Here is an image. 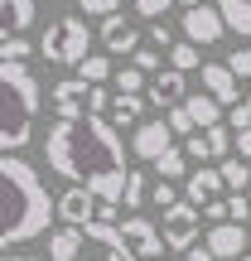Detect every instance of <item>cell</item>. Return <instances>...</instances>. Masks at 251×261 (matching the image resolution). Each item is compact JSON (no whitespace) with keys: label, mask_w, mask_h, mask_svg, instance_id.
Returning a JSON list of instances; mask_svg holds the SVG:
<instances>
[{"label":"cell","mask_w":251,"mask_h":261,"mask_svg":"<svg viewBox=\"0 0 251 261\" xmlns=\"http://www.w3.org/2000/svg\"><path fill=\"white\" fill-rule=\"evenodd\" d=\"M184 261H217V256H213V247L203 242V247H193V252H184Z\"/></svg>","instance_id":"40"},{"label":"cell","mask_w":251,"mask_h":261,"mask_svg":"<svg viewBox=\"0 0 251 261\" xmlns=\"http://www.w3.org/2000/svg\"><path fill=\"white\" fill-rule=\"evenodd\" d=\"M227 68H232L237 77H251V48L242 44V48H232V58H227Z\"/></svg>","instance_id":"31"},{"label":"cell","mask_w":251,"mask_h":261,"mask_svg":"<svg viewBox=\"0 0 251 261\" xmlns=\"http://www.w3.org/2000/svg\"><path fill=\"white\" fill-rule=\"evenodd\" d=\"M135 68H140V73H155V68H159V54H155V48H140V54H135Z\"/></svg>","instance_id":"38"},{"label":"cell","mask_w":251,"mask_h":261,"mask_svg":"<svg viewBox=\"0 0 251 261\" xmlns=\"http://www.w3.org/2000/svg\"><path fill=\"white\" fill-rule=\"evenodd\" d=\"M0 247H24L34 237L48 232V223L58 218V198H48L44 179L29 160L0 155Z\"/></svg>","instance_id":"2"},{"label":"cell","mask_w":251,"mask_h":261,"mask_svg":"<svg viewBox=\"0 0 251 261\" xmlns=\"http://www.w3.org/2000/svg\"><path fill=\"white\" fill-rule=\"evenodd\" d=\"M217 10H222V19H227V34L251 39V0H217Z\"/></svg>","instance_id":"18"},{"label":"cell","mask_w":251,"mask_h":261,"mask_svg":"<svg viewBox=\"0 0 251 261\" xmlns=\"http://www.w3.org/2000/svg\"><path fill=\"white\" fill-rule=\"evenodd\" d=\"M208 247L217 261H242V252H251V232L246 223H217L208 227Z\"/></svg>","instance_id":"12"},{"label":"cell","mask_w":251,"mask_h":261,"mask_svg":"<svg viewBox=\"0 0 251 261\" xmlns=\"http://www.w3.org/2000/svg\"><path fill=\"white\" fill-rule=\"evenodd\" d=\"M169 145H174V126H169V121H140L135 136H130V155H135V160H150V165H155Z\"/></svg>","instance_id":"11"},{"label":"cell","mask_w":251,"mask_h":261,"mask_svg":"<svg viewBox=\"0 0 251 261\" xmlns=\"http://www.w3.org/2000/svg\"><path fill=\"white\" fill-rule=\"evenodd\" d=\"M77 77H82V83H92V87H102L106 77H116V73H111V58H106V54H92L82 68H77Z\"/></svg>","instance_id":"24"},{"label":"cell","mask_w":251,"mask_h":261,"mask_svg":"<svg viewBox=\"0 0 251 261\" xmlns=\"http://www.w3.org/2000/svg\"><path fill=\"white\" fill-rule=\"evenodd\" d=\"M121 242L130 247V256L135 261H164V232H159V223H150V218H140V213H130L126 223H121Z\"/></svg>","instance_id":"7"},{"label":"cell","mask_w":251,"mask_h":261,"mask_svg":"<svg viewBox=\"0 0 251 261\" xmlns=\"http://www.w3.org/2000/svg\"><path fill=\"white\" fill-rule=\"evenodd\" d=\"M39 77L29 73V63H0V155H19L34 136L39 116Z\"/></svg>","instance_id":"3"},{"label":"cell","mask_w":251,"mask_h":261,"mask_svg":"<svg viewBox=\"0 0 251 261\" xmlns=\"http://www.w3.org/2000/svg\"><path fill=\"white\" fill-rule=\"evenodd\" d=\"M48 261H135V256L121 242L116 223H87L48 232Z\"/></svg>","instance_id":"4"},{"label":"cell","mask_w":251,"mask_h":261,"mask_svg":"<svg viewBox=\"0 0 251 261\" xmlns=\"http://www.w3.org/2000/svg\"><path fill=\"white\" fill-rule=\"evenodd\" d=\"M169 68H179V73H193V68H203V48L188 44V39H184V44H174V48H169Z\"/></svg>","instance_id":"21"},{"label":"cell","mask_w":251,"mask_h":261,"mask_svg":"<svg viewBox=\"0 0 251 261\" xmlns=\"http://www.w3.org/2000/svg\"><path fill=\"white\" fill-rule=\"evenodd\" d=\"M159 232H164L169 252H193V247H198V232H203V208L188 203V198H179L174 208H164Z\"/></svg>","instance_id":"6"},{"label":"cell","mask_w":251,"mask_h":261,"mask_svg":"<svg viewBox=\"0 0 251 261\" xmlns=\"http://www.w3.org/2000/svg\"><path fill=\"white\" fill-rule=\"evenodd\" d=\"M208 136V145H213V160H222L227 150H232V136H227V126H213V130H203Z\"/></svg>","instance_id":"29"},{"label":"cell","mask_w":251,"mask_h":261,"mask_svg":"<svg viewBox=\"0 0 251 261\" xmlns=\"http://www.w3.org/2000/svg\"><path fill=\"white\" fill-rule=\"evenodd\" d=\"M150 198V189H145V174H140V169H130V179H126V194H121V208H126V218L135 213L140 203H145Z\"/></svg>","instance_id":"25"},{"label":"cell","mask_w":251,"mask_h":261,"mask_svg":"<svg viewBox=\"0 0 251 261\" xmlns=\"http://www.w3.org/2000/svg\"><path fill=\"white\" fill-rule=\"evenodd\" d=\"M140 116H145L140 92H116V102H111V121H140Z\"/></svg>","instance_id":"22"},{"label":"cell","mask_w":251,"mask_h":261,"mask_svg":"<svg viewBox=\"0 0 251 261\" xmlns=\"http://www.w3.org/2000/svg\"><path fill=\"white\" fill-rule=\"evenodd\" d=\"M0 15H5V34H24L34 24V0H0Z\"/></svg>","instance_id":"19"},{"label":"cell","mask_w":251,"mask_h":261,"mask_svg":"<svg viewBox=\"0 0 251 261\" xmlns=\"http://www.w3.org/2000/svg\"><path fill=\"white\" fill-rule=\"evenodd\" d=\"M164 121L174 126V136H198V126H193V116H188V107H169Z\"/></svg>","instance_id":"27"},{"label":"cell","mask_w":251,"mask_h":261,"mask_svg":"<svg viewBox=\"0 0 251 261\" xmlns=\"http://www.w3.org/2000/svg\"><path fill=\"white\" fill-rule=\"evenodd\" d=\"M227 121H232L237 130H251V102H237L232 112H227Z\"/></svg>","instance_id":"37"},{"label":"cell","mask_w":251,"mask_h":261,"mask_svg":"<svg viewBox=\"0 0 251 261\" xmlns=\"http://www.w3.org/2000/svg\"><path fill=\"white\" fill-rule=\"evenodd\" d=\"M24 58H29L24 34H0V63H24Z\"/></svg>","instance_id":"26"},{"label":"cell","mask_w":251,"mask_h":261,"mask_svg":"<svg viewBox=\"0 0 251 261\" xmlns=\"http://www.w3.org/2000/svg\"><path fill=\"white\" fill-rule=\"evenodd\" d=\"M5 261H34V256H10V252H5Z\"/></svg>","instance_id":"43"},{"label":"cell","mask_w":251,"mask_h":261,"mask_svg":"<svg viewBox=\"0 0 251 261\" xmlns=\"http://www.w3.org/2000/svg\"><path fill=\"white\" fill-rule=\"evenodd\" d=\"M174 5H184V10H193V5H203V0H174Z\"/></svg>","instance_id":"42"},{"label":"cell","mask_w":251,"mask_h":261,"mask_svg":"<svg viewBox=\"0 0 251 261\" xmlns=\"http://www.w3.org/2000/svg\"><path fill=\"white\" fill-rule=\"evenodd\" d=\"M227 208H232V223H246V218H251V198L246 194H232V198H227Z\"/></svg>","instance_id":"36"},{"label":"cell","mask_w":251,"mask_h":261,"mask_svg":"<svg viewBox=\"0 0 251 261\" xmlns=\"http://www.w3.org/2000/svg\"><path fill=\"white\" fill-rule=\"evenodd\" d=\"M217 169H222V179H227L232 194H246V189H251V165H246V160H222Z\"/></svg>","instance_id":"23"},{"label":"cell","mask_w":251,"mask_h":261,"mask_svg":"<svg viewBox=\"0 0 251 261\" xmlns=\"http://www.w3.org/2000/svg\"><path fill=\"white\" fill-rule=\"evenodd\" d=\"M222 189H227L222 169H193V174H188L184 198H188V203H198V208H208L213 198H222Z\"/></svg>","instance_id":"16"},{"label":"cell","mask_w":251,"mask_h":261,"mask_svg":"<svg viewBox=\"0 0 251 261\" xmlns=\"http://www.w3.org/2000/svg\"><path fill=\"white\" fill-rule=\"evenodd\" d=\"M155 174H159V179H179V174H188V150L169 145L164 155L155 160Z\"/></svg>","instance_id":"20"},{"label":"cell","mask_w":251,"mask_h":261,"mask_svg":"<svg viewBox=\"0 0 251 261\" xmlns=\"http://www.w3.org/2000/svg\"><path fill=\"white\" fill-rule=\"evenodd\" d=\"M222 34H227V19H222V10L217 5H193V10H184V39L188 44H222Z\"/></svg>","instance_id":"9"},{"label":"cell","mask_w":251,"mask_h":261,"mask_svg":"<svg viewBox=\"0 0 251 261\" xmlns=\"http://www.w3.org/2000/svg\"><path fill=\"white\" fill-rule=\"evenodd\" d=\"M242 261H251V252H246V256H242Z\"/></svg>","instance_id":"44"},{"label":"cell","mask_w":251,"mask_h":261,"mask_svg":"<svg viewBox=\"0 0 251 261\" xmlns=\"http://www.w3.org/2000/svg\"><path fill=\"white\" fill-rule=\"evenodd\" d=\"M237 155L251 160V130H237Z\"/></svg>","instance_id":"41"},{"label":"cell","mask_w":251,"mask_h":261,"mask_svg":"<svg viewBox=\"0 0 251 261\" xmlns=\"http://www.w3.org/2000/svg\"><path fill=\"white\" fill-rule=\"evenodd\" d=\"M203 218H208L213 227H217V223H232V208H227V198H213V203L203 208Z\"/></svg>","instance_id":"32"},{"label":"cell","mask_w":251,"mask_h":261,"mask_svg":"<svg viewBox=\"0 0 251 261\" xmlns=\"http://www.w3.org/2000/svg\"><path fill=\"white\" fill-rule=\"evenodd\" d=\"M184 107H188V116H193V126H198V130H213V126H222V102H217V97H208V92H193Z\"/></svg>","instance_id":"17"},{"label":"cell","mask_w":251,"mask_h":261,"mask_svg":"<svg viewBox=\"0 0 251 261\" xmlns=\"http://www.w3.org/2000/svg\"><path fill=\"white\" fill-rule=\"evenodd\" d=\"M97 218H102V198H97L92 189L68 184L63 194H58V223L63 227H87V223H97Z\"/></svg>","instance_id":"8"},{"label":"cell","mask_w":251,"mask_h":261,"mask_svg":"<svg viewBox=\"0 0 251 261\" xmlns=\"http://www.w3.org/2000/svg\"><path fill=\"white\" fill-rule=\"evenodd\" d=\"M77 10H82V15H102V19H111V15H121V0H77Z\"/></svg>","instance_id":"28"},{"label":"cell","mask_w":251,"mask_h":261,"mask_svg":"<svg viewBox=\"0 0 251 261\" xmlns=\"http://www.w3.org/2000/svg\"><path fill=\"white\" fill-rule=\"evenodd\" d=\"M203 92L217 97L222 107H237V102H242V92H237V73L227 63H203Z\"/></svg>","instance_id":"15"},{"label":"cell","mask_w":251,"mask_h":261,"mask_svg":"<svg viewBox=\"0 0 251 261\" xmlns=\"http://www.w3.org/2000/svg\"><path fill=\"white\" fill-rule=\"evenodd\" d=\"M150 198H155L159 208H174V203H179V194H174V189H169V179H159V184L150 189Z\"/></svg>","instance_id":"35"},{"label":"cell","mask_w":251,"mask_h":261,"mask_svg":"<svg viewBox=\"0 0 251 261\" xmlns=\"http://www.w3.org/2000/svg\"><path fill=\"white\" fill-rule=\"evenodd\" d=\"M39 54L58 68H82L92 58V29H87L82 15H63L48 24V34L39 39Z\"/></svg>","instance_id":"5"},{"label":"cell","mask_w":251,"mask_h":261,"mask_svg":"<svg viewBox=\"0 0 251 261\" xmlns=\"http://www.w3.org/2000/svg\"><path fill=\"white\" fill-rule=\"evenodd\" d=\"M150 44H159V48H174V34H169V24H159V19H155V29H150Z\"/></svg>","instance_id":"39"},{"label":"cell","mask_w":251,"mask_h":261,"mask_svg":"<svg viewBox=\"0 0 251 261\" xmlns=\"http://www.w3.org/2000/svg\"><path fill=\"white\" fill-rule=\"evenodd\" d=\"M188 160H213V145H208V136H203V130H198V136H188Z\"/></svg>","instance_id":"33"},{"label":"cell","mask_w":251,"mask_h":261,"mask_svg":"<svg viewBox=\"0 0 251 261\" xmlns=\"http://www.w3.org/2000/svg\"><path fill=\"white\" fill-rule=\"evenodd\" d=\"M184 77H188V73H179V68L155 73V77H150V102L164 107V112H169V107H184V102H188V83H184Z\"/></svg>","instance_id":"13"},{"label":"cell","mask_w":251,"mask_h":261,"mask_svg":"<svg viewBox=\"0 0 251 261\" xmlns=\"http://www.w3.org/2000/svg\"><path fill=\"white\" fill-rule=\"evenodd\" d=\"M111 83L121 87V92H140V87H145V73H140V68H121Z\"/></svg>","instance_id":"30"},{"label":"cell","mask_w":251,"mask_h":261,"mask_svg":"<svg viewBox=\"0 0 251 261\" xmlns=\"http://www.w3.org/2000/svg\"><path fill=\"white\" fill-rule=\"evenodd\" d=\"M102 44H106V54H130L135 58L140 54V29L126 15H111V19H102Z\"/></svg>","instance_id":"14"},{"label":"cell","mask_w":251,"mask_h":261,"mask_svg":"<svg viewBox=\"0 0 251 261\" xmlns=\"http://www.w3.org/2000/svg\"><path fill=\"white\" fill-rule=\"evenodd\" d=\"M44 160L53 174H63L68 184L92 189L97 198L121 203L126 194V145L116 136V126L106 116H73V121H53L44 140Z\"/></svg>","instance_id":"1"},{"label":"cell","mask_w":251,"mask_h":261,"mask_svg":"<svg viewBox=\"0 0 251 261\" xmlns=\"http://www.w3.org/2000/svg\"><path fill=\"white\" fill-rule=\"evenodd\" d=\"M48 102H53L58 121H73V116H92V83H82V77H63V83L48 92Z\"/></svg>","instance_id":"10"},{"label":"cell","mask_w":251,"mask_h":261,"mask_svg":"<svg viewBox=\"0 0 251 261\" xmlns=\"http://www.w3.org/2000/svg\"><path fill=\"white\" fill-rule=\"evenodd\" d=\"M169 5H174V0H135V15H145V19H159Z\"/></svg>","instance_id":"34"}]
</instances>
